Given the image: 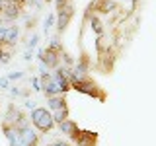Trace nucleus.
<instances>
[{
    "instance_id": "2eb2a0df",
    "label": "nucleus",
    "mask_w": 156,
    "mask_h": 146,
    "mask_svg": "<svg viewBox=\"0 0 156 146\" xmlns=\"http://www.w3.org/2000/svg\"><path fill=\"white\" fill-rule=\"evenodd\" d=\"M55 4H57V10H61V8H65L66 4H70V0H55Z\"/></svg>"
},
{
    "instance_id": "6ab92c4d",
    "label": "nucleus",
    "mask_w": 156,
    "mask_h": 146,
    "mask_svg": "<svg viewBox=\"0 0 156 146\" xmlns=\"http://www.w3.org/2000/svg\"><path fill=\"white\" fill-rule=\"evenodd\" d=\"M49 146H72L70 142H65V140H57V142H53V144H49Z\"/></svg>"
},
{
    "instance_id": "6e6552de",
    "label": "nucleus",
    "mask_w": 156,
    "mask_h": 146,
    "mask_svg": "<svg viewBox=\"0 0 156 146\" xmlns=\"http://www.w3.org/2000/svg\"><path fill=\"white\" fill-rule=\"evenodd\" d=\"M53 82L57 84V88H58V92H61V94H65V92H68V90H70V84H68V78L65 76L62 68H57V70H55V74H53Z\"/></svg>"
},
{
    "instance_id": "20e7f679",
    "label": "nucleus",
    "mask_w": 156,
    "mask_h": 146,
    "mask_svg": "<svg viewBox=\"0 0 156 146\" xmlns=\"http://www.w3.org/2000/svg\"><path fill=\"white\" fill-rule=\"evenodd\" d=\"M117 10V4L113 0H94V2L88 6V12H86V18L92 16V12H100V14H109Z\"/></svg>"
},
{
    "instance_id": "412c9836",
    "label": "nucleus",
    "mask_w": 156,
    "mask_h": 146,
    "mask_svg": "<svg viewBox=\"0 0 156 146\" xmlns=\"http://www.w3.org/2000/svg\"><path fill=\"white\" fill-rule=\"evenodd\" d=\"M0 88H8V78H2V80H0Z\"/></svg>"
},
{
    "instance_id": "0eeeda50",
    "label": "nucleus",
    "mask_w": 156,
    "mask_h": 146,
    "mask_svg": "<svg viewBox=\"0 0 156 146\" xmlns=\"http://www.w3.org/2000/svg\"><path fill=\"white\" fill-rule=\"evenodd\" d=\"M20 16H22V8L16 6V4H12V2H4L0 19H6V22H16Z\"/></svg>"
},
{
    "instance_id": "4be33fe9",
    "label": "nucleus",
    "mask_w": 156,
    "mask_h": 146,
    "mask_svg": "<svg viewBox=\"0 0 156 146\" xmlns=\"http://www.w3.org/2000/svg\"><path fill=\"white\" fill-rule=\"evenodd\" d=\"M37 45V37H31V41H29V47H35Z\"/></svg>"
},
{
    "instance_id": "9d476101",
    "label": "nucleus",
    "mask_w": 156,
    "mask_h": 146,
    "mask_svg": "<svg viewBox=\"0 0 156 146\" xmlns=\"http://www.w3.org/2000/svg\"><path fill=\"white\" fill-rule=\"evenodd\" d=\"M47 105L51 107L53 111L68 107V105H66V99H65V94H58V96H51V97H47Z\"/></svg>"
},
{
    "instance_id": "f8f14e48",
    "label": "nucleus",
    "mask_w": 156,
    "mask_h": 146,
    "mask_svg": "<svg viewBox=\"0 0 156 146\" xmlns=\"http://www.w3.org/2000/svg\"><path fill=\"white\" fill-rule=\"evenodd\" d=\"M88 19H90L92 29L96 31V35H98V37H101V35H104V23H101V19L98 18V16H90Z\"/></svg>"
},
{
    "instance_id": "ddd939ff",
    "label": "nucleus",
    "mask_w": 156,
    "mask_h": 146,
    "mask_svg": "<svg viewBox=\"0 0 156 146\" xmlns=\"http://www.w3.org/2000/svg\"><path fill=\"white\" fill-rule=\"evenodd\" d=\"M51 115H53V121L58 125L61 121L68 119V107H65V109H57V111H51Z\"/></svg>"
},
{
    "instance_id": "dca6fc26",
    "label": "nucleus",
    "mask_w": 156,
    "mask_h": 146,
    "mask_svg": "<svg viewBox=\"0 0 156 146\" xmlns=\"http://www.w3.org/2000/svg\"><path fill=\"white\" fill-rule=\"evenodd\" d=\"M22 76H23V72H12V74L8 76V80H20Z\"/></svg>"
},
{
    "instance_id": "9b49d317",
    "label": "nucleus",
    "mask_w": 156,
    "mask_h": 146,
    "mask_svg": "<svg viewBox=\"0 0 156 146\" xmlns=\"http://www.w3.org/2000/svg\"><path fill=\"white\" fill-rule=\"evenodd\" d=\"M58 130H61L62 134H66V136H72L78 130V125L74 123V121H70V119H65V121L58 123Z\"/></svg>"
},
{
    "instance_id": "aec40b11",
    "label": "nucleus",
    "mask_w": 156,
    "mask_h": 146,
    "mask_svg": "<svg viewBox=\"0 0 156 146\" xmlns=\"http://www.w3.org/2000/svg\"><path fill=\"white\" fill-rule=\"evenodd\" d=\"M33 88H35V90H41V82H39V78H33Z\"/></svg>"
},
{
    "instance_id": "b1692460",
    "label": "nucleus",
    "mask_w": 156,
    "mask_h": 146,
    "mask_svg": "<svg viewBox=\"0 0 156 146\" xmlns=\"http://www.w3.org/2000/svg\"><path fill=\"white\" fill-rule=\"evenodd\" d=\"M20 146H22V144H20Z\"/></svg>"
},
{
    "instance_id": "1a4fd4ad",
    "label": "nucleus",
    "mask_w": 156,
    "mask_h": 146,
    "mask_svg": "<svg viewBox=\"0 0 156 146\" xmlns=\"http://www.w3.org/2000/svg\"><path fill=\"white\" fill-rule=\"evenodd\" d=\"M18 35H20V29H18L16 26H10V27H6V29H4L2 43H4L6 47H10V49H12V47L18 43Z\"/></svg>"
},
{
    "instance_id": "a211bd4d",
    "label": "nucleus",
    "mask_w": 156,
    "mask_h": 146,
    "mask_svg": "<svg viewBox=\"0 0 156 146\" xmlns=\"http://www.w3.org/2000/svg\"><path fill=\"white\" fill-rule=\"evenodd\" d=\"M53 22H55V16H49V18H47V22H45V31L53 26Z\"/></svg>"
},
{
    "instance_id": "f03ea898",
    "label": "nucleus",
    "mask_w": 156,
    "mask_h": 146,
    "mask_svg": "<svg viewBox=\"0 0 156 146\" xmlns=\"http://www.w3.org/2000/svg\"><path fill=\"white\" fill-rule=\"evenodd\" d=\"M29 121L35 127L39 133H51L53 127H55V121H53V115L47 107H35L31 109V115H29Z\"/></svg>"
},
{
    "instance_id": "7ed1b4c3",
    "label": "nucleus",
    "mask_w": 156,
    "mask_h": 146,
    "mask_svg": "<svg viewBox=\"0 0 156 146\" xmlns=\"http://www.w3.org/2000/svg\"><path fill=\"white\" fill-rule=\"evenodd\" d=\"M70 140L76 146H96L98 144V134L92 130H80L78 129L74 134L70 136Z\"/></svg>"
},
{
    "instance_id": "4468645a",
    "label": "nucleus",
    "mask_w": 156,
    "mask_h": 146,
    "mask_svg": "<svg viewBox=\"0 0 156 146\" xmlns=\"http://www.w3.org/2000/svg\"><path fill=\"white\" fill-rule=\"evenodd\" d=\"M88 66H90V61H88L86 55H82L80 61H78V66H76V72H74V74H76V76H78V74H84V72L88 70Z\"/></svg>"
},
{
    "instance_id": "423d86ee",
    "label": "nucleus",
    "mask_w": 156,
    "mask_h": 146,
    "mask_svg": "<svg viewBox=\"0 0 156 146\" xmlns=\"http://www.w3.org/2000/svg\"><path fill=\"white\" fill-rule=\"evenodd\" d=\"M18 136H20V144L22 146H37L39 144V133H35L31 127L22 129L18 133Z\"/></svg>"
},
{
    "instance_id": "39448f33",
    "label": "nucleus",
    "mask_w": 156,
    "mask_h": 146,
    "mask_svg": "<svg viewBox=\"0 0 156 146\" xmlns=\"http://www.w3.org/2000/svg\"><path fill=\"white\" fill-rule=\"evenodd\" d=\"M72 16H74V6H72V4H66L65 8L58 10V18H57V31L58 33H62L68 27Z\"/></svg>"
},
{
    "instance_id": "5701e85b",
    "label": "nucleus",
    "mask_w": 156,
    "mask_h": 146,
    "mask_svg": "<svg viewBox=\"0 0 156 146\" xmlns=\"http://www.w3.org/2000/svg\"><path fill=\"white\" fill-rule=\"evenodd\" d=\"M0 51H8V49H6V45H4L2 41H0Z\"/></svg>"
},
{
    "instance_id": "f257e3e1",
    "label": "nucleus",
    "mask_w": 156,
    "mask_h": 146,
    "mask_svg": "<svg viewBox=\"0 0 156 146\" xmlns=\"http://www.w3.org/2000/svg\"><path fill=\"white\" fill-rule=\"evenodd\" d=\"M72 90H76V92H80V94H86V96H90V97H94V99H100V101H105V92L101 90L100 86L96 84L94 80H90V78H86V76H78L74 82L70 84Z\"/></svg>"
},
{
    "instance_id": "f3484780",
    "label": "nucleus",
    "mask_w": 156,
    "mask_h": 146,
    "mask_svg": "<svg viewBox=\"0 0 156 146\" xmlns=\"http://www.w3.org/2000/svg\"><path fill=\"white\" fill-rule=\"evenodd\" d=\"M8 2H12V4H16V6L23 8V6H26V2H27V0H8Z\"/></svg>"
}]
</instances>
